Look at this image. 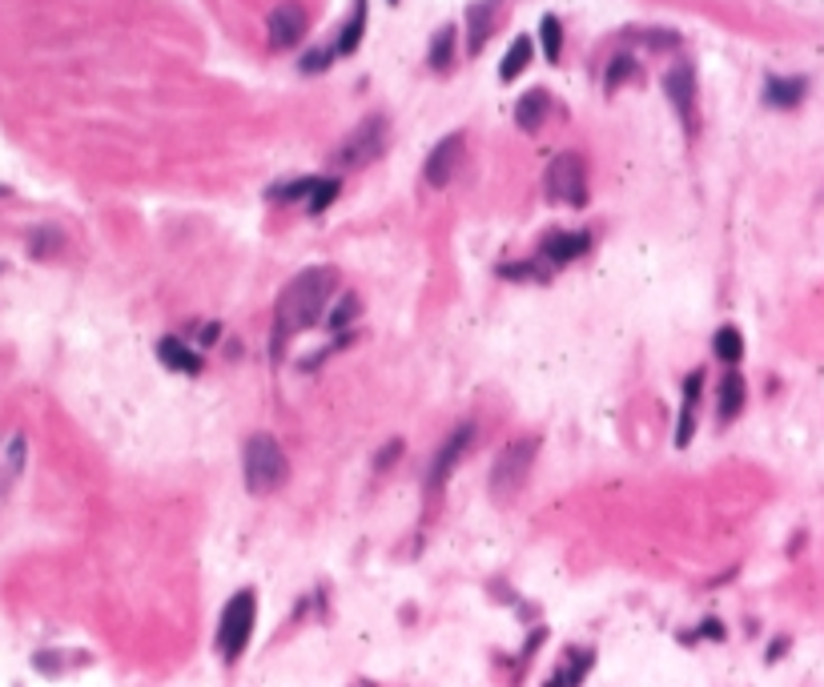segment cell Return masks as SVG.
<instances>
[{
    "label": "cell",
    "mask_w": 824,
    "mask_h": 687,
    "mask_svg": "<svg viewBox=\"0 0 824 687\" xmlns=\"http://www.w3.org/2000/svg\"><path fill=\"white\" fill-rule=\"evenodd\" d=\"M306 29H310V16H306V8L298 4V0H286V4H278L270 13V21H265V32H270V49H278V53H286V49L302 45Z\"/></svg>",
    "instance_id": "ba28073f"
},
{
    "label": "cell",
    "mask_w": 824,
    "mask_h": 687,
    "mask_svg": "<svg viewBox=\"0 0 824 687\" xmlns=\"http://www.w3.org/2000/svg\"><path fill=\"white\" fill-rule=\"evenodd\" d=\"M712 354L720 358V362H740L744 358V334L736 330V326H720L716 334H712Z\"/></svg>",
    "instance_id": "d6986e66"
},
{
    "label": "cell",
    "mask_w": 824,
    "mask_h": 687,
    "mask_svg": "<svg viewBox=\"0 0 824 687\" xmlns=\"http://www.w3.org/2000/svg\"><path fill=\"white\" fill-rule=\"evenodd\" d=\"M700 386H703V374H688L684 382V406H680V426H676V446H688L692 434H696V406H700Z\"/></svg>",
    "instance_id": "2e32d148"
},
{
    "label": "cell",
    "mask_w": 824,
    "mask_h": 687,
    "mask_svg": "<svg viewBox=\"0 0 824 687\" xmlns=\"http://www.w3.org/2000/svg\"><path fill=\"white\" fill-rule=\"evenodd\" d=\"M535 451H539L535 438H519V442H507L499 451V459H495V467H491V495H495V503H511L515 495L523 491L531 467H535Z\"/></svg>",
    "instance_id": "277c9868"
},
{
    "label": "cell",
    "mask_w": 824,
    "mask_h": 687,
    "mask_svg": "<svg viewBox=\"0 0 824 687\" xmlns=\"http://www.w3.org/2000/svg\"><path fill=\"white\" fill-rule=\"evenodd\" d=\"M744 394H748V390H744V378L740 374H728L724 378V382H720V423H732V418L736 415H740V410H744Z\"/></svg>",
    "instance_id": "ac0fdd59"
},
{
    "label": "cell",
    "mask_w": 824,
    "mask_h": 687,
    "mask_svg": "<svg viewBox=\"0 0 824 687\" xmlns=\"http://www.w3.org/2000/svg\"><path fill=\"white\" fill-rule=\"evenodd\" d=\"M386 137H390V121H386L382 113H371L363 117L354 129H350V137L338 145V153H334V161H338L342 169H363L371 165V161L382 157L386 149Z\"/></svg>",
    "instance_id": "5b68a950"
},
{
    "label": "cell",
    "mask_w": 824,
    "mask_h": 687,
    "mask_svg": "<svg viewBox=\"0 0 824 687\" xmlns=\"http://www.w3.org/2000/svg\"><path fill=\"white\" fill-rule=\"evenodd\" d=\"M338 193H342V182L338 177H318V185H314V193H310V213H322V210H330L334 201H338Z\"/></svg>",
    "instance_id": "484cf974"
},
{
    "label": "cell",
    "mask_w": 824,
    "mask_h": 687,
    "mask_svg": "<svg viewBox=\"0 0 824 687\" xmlns=\"http://www.w3.org/2000/svg\"><path fill=\"white\" fill-rule=\"evenodd\" d=\"M334 290H338V270L334 265H310V270L294 273L286 281V290L278 294V306H273V346H282L294 334L310 330L318 317H326L334 302Z\"/></svg>",
    "instance_id": "6da1fadb"
},
{
    "label": "cell",
    "mask_w": 824,
    "mask_h": 687,
    "mask_svg": "<svg viewBox=\"0 0 824 687\" xmlns=\"http://www.w3.org/2000/svg\"><path fill=\"white\" fill-rule=\"evenodd\" d=\"M314 185H318V177H298V182H286V185H273L270 189V197L273 201H310V193H314Z\"/></svg>",
    "instance_id": "83f0119b"
},
{
    "label": "cell",
    "mask_w": 824,
    "mask_h": 687,
    "mask_svg": "<svg viewBox=\"0 0 824 687\" xmlns=\"http://www.w3.org/2000/svg\"><path fill=\"white\" fill-rule=\"evenodd\" d=\"M426 61H431L434 73H446V68H451V61H454V29L451 24H443V29L431 37V57H426Z\"/></svg>",
    "instance_id": "44dd1931"
},
{
    "label": "cell",
    "mask_w": 824,
    "mask_h": 687,
    "mask_svg": "<svg viewBox=\"0 0 824 687\" xmlns=\"http://www.w3.org/2000/svg\"><path fill=\"white\" fill-rule=\"evenodd\" d=\"M499 8H503V0H475V4L467 8V49L470 53H479V49L491 40L495 21H499Z\"/></svg>",
    "instance_id": "8fae6325"
},
{
    "label": "cell",
    "mask_w": 824,
    "mask_h": 687,
    "mask_svg": "<svg viewBox=\"0 0 824 687\" xmlns=\"http://www.w3.org/2000/svg\"><path fill=\"white\" fill-rule=\"evenodd\" d=\"M462 149H467V141H462V133H451V137H443L439 145L431 149V157H426V165H423V177H426V185L431 189H446L454 182V174H459V165H462Z\"/></svg>",
    "instance_id": "30bf717a"
},
{
    "label": "cell",
    "mask_w": 824,
    "mask_h": 687,
    "mask_svg": "<svg viewBox=\"0 0 824 687\" xmlns=\"http://www.w3.org/2000/svg\"><path fill=\"white\" fill-rule=\"evenodd\" d=\"M363 32H366V0H354V16H350V21L342 24L334 53H338V57H350L358 45H363Z\"/></svg>",
    "instance_id": "e0dca14e"
},
{
    "label": "cell",
    "mask_w": 824,
    "mask_h": 687,
    "mask_svg": "<svg viewBox=\"0 0 824 687\" xmlns=\"http://www.w3.org/2000/svg\"><path fill=\"white\" fill-rule=\"evenodd\" d=\"M547 193L560 205H583L587 201V174H583L579 153H560L547 165Z\"/></svg>",
    "instance_id": "8992f818"
},
{
    "label": "cell",
    "mask_w": 824,
    "mask_h": 687,
    "mask_svg": "<svg viewBox=\"0 0 824 687\" xmlns=\"http://www.w3.org/2000/svg\"><path fill=\"white\" fill-rule=\"evenodd\" d=\"M591 250V234H551V237H543V257L551 265H568L575 262V257H583Z\"/></svg>",
    "instance_id": "5bb4252c"
},
{
    "label": "cell",
    "mask_w": 824,
    "mask_h": 687,
    "mask_svg": "<svg viewBox=\"0 0 824 687\" xmlns=\"http://www.w3.org/2000/svg\"><path fill=\"white\" fill-rule=\"evenodd\" d=\"M157 358H161V366H169V370H177V374H197L202 370V354H197L190 342L177 338V334L157 338Z\"/></svg>",
    "instance_id": "7c38bea8"
},
{
    "label": "cell",
    "mask_w": 824,
    "mask_h": 687,
    "mask_svg": "<svg viewBox=\"0 0 824 687\" xmlns=\"http://www.w3.org/2000/svg\"><path fill=\"white\" fill-rule=\"evenodd\" d=\"M640 37H643V40H648V45H651V49H672V45H676V40H680V37H676V32H664V29H643V32H640Z\"/></svg>",
    "instance_id": "4dcf8cb0"
},
{
    "label": "cell",
    "mask_w": 824,
    "mask_h": 687,
    "mask_svg": "<svg viewBox=\"0 0 824 687\" xmlns=\"http://www.w3.org/2000/svg\"><path fill=\"white\" fill-rule=\"evenodd\" d=\"M254 623H257V595L254 591H237L218 620V656L226 659V664H237L242 651L250 647Z\"/></svg>",
    "instance_id": "3957f363"
},
{
    "label": "cell",
    "mask_w": 824,
    "mask_h": 687,
    "mask_svg": "<svg viewBox=\"0 0 824 687\" xmlns=\"http://www.w3.org/2000/svg\"><path fill=\"white\" fill-rule=\"evenodd\" d=\"M591 667V651H579V656H568V664L555 672V680H547V687H579L583 672Z\"/></svg>",
    "instance_id": "cb8c5ba5"
},
{
    "label": "cell",
    "mask_w": 824,
    "mask_h": 687,
    "mask_svg": "<svg viewBox=\"0 0 824 687\" xmlns=\"http://www.w3.org/2000/svg\"><path fill=\"white\" fill-rule=\"evenodd\" d=\"M382 451H386V454H379V459H374V467H379V470H390L394 462H399V454H402V442L394 438V442H386Z\"/></svg>",
    "instance_id": "1f68e13d"
},
{
    "label": "cell",
    "mask_w": 824,
    "mask_h": 687,
    "mask_svg": "<svg viewBox=\"0 0 824 687\" xmlns=\"http://www.w3.org/2000/svg\"><path fill=\"white\" fill-rule=\"evenodd\" d=\"M809 93V81L804 76H768L764 81V105L772 109H796Z\"/></svg>",
    "instance_id": "4fadbf2b"
},
{
    "label": "cell",
    "mask_w": 824,
    "mask_h": 687,
    "mask_svg": "<svg viewBox=\"0 0 824 687\" xmlns=\"http://www.w3.org/2000/svg\"><path fill=\"white\" fill-rule=\"evenodd\" d=\"M242 470H246V491L250 495H273L290 475V462H286V451L278 446V438L257 431L250 434L246 442V454H242Z\"/></svg>",
    "instance_id": "7a4b0ae2"
},
{
    "label": "cell",
    "mask_w": 824,
    "mask_h": 687,
    "mask_svg": "<svg viewBox=\"0 0 824 687\" xmlns=\"http://www.w3.org/2000/svg\"><path fill=\"white\" fill-rule=\"evenodd\" d=\"M664 93L672 101L680 125L688 129V137L696 133V68L692 65H672L664 73Z\"/></svg>",
    "instance_id": "52a82bcc"
},
{
    "label": "cell",
    "mask_w": 824,
    "mask_h": 687,
    "mask_svg": "<svg viewBox=\"0 0 824 687\" xmlns=\"http://www.w3.org/2000/svg\"><path fill=\"white\" fill-rule=\"evenodd\" d=\"M470 446H475V426H470V423L454 426V431L443 438L439 451H434V462H431V491H439L446 478H451V470L459 467L462 459H467Z\"/></svg>",
    "instance_id": "9c48e42d"
},
{
    "label": "cell",
    "mask_w": 824,
    "mask_h": 687,
    "mask_svg": "<svg viewBox=\"0 0 824 687\" xmlns=\"http://www.w3.org/2000/svg\"><path fill=\"white\" fill-rule=\"evenodd\" d=\"M635 73H640V65H635V57L620 53V57H615V61H612V65H607V73H604V89H607V93H615V89H620L623 81H631Z\"/></svg>",
    "instance_id": "d4e9b609"
},
{
    "label": "cell",
    "mask_w": 824,
    "mask_h": 687,
    "mask_svg": "<svg viewBox=\"0 0 824 687\" xmlns=\"http://www.w3.org/2000/svg\"><path fill=\"white\" fill-rule=\"evenodd\" d=\"M531 57H535V45H531V37H515V40H511V49L503 53L499 76H503V81H515V76H519L523 68L531 65Z\"/></svg>",
    "instance_id": "ffe728a7"
},
{
    "label": "cell",
    "mask_w": 824,
    "mask_h": 687,
    "mask_svg": "<svg viewBox=\"0 0 824 687\" xmlns=\"http://www.w3.org/2000/svg\"><path fill=\"white\" fill-rule=\"evenodd\" d=\"M358 314H363V302H358L354 294H342L338 302H334L330 310H326V330H334V334H338V330H346V326L354 322Z\"/></svg>",
    "instance_id": "7402d4cb"
},
{
    "label": "cell",
    "mask_w": 824,
    "mask_h": 687,
    "mask_svg": "<svg viewBox=\"0 0 824 687\" xmlns=\"http://www.w3.org/2000/svg\"><path fill=\"white\" fill-rule=\"evenodd\" d=\"M65 245V237L57 234V229H37V234L29 237V250L32 257H49V254H57Z\"/></svg>",
    "instance_id": "f1b7e54d"
},
{
    "label": "cell",
    "mask_w": 824,
    "mask_h": 687,
    "mask_svg": "<svg viewBox=\"0 0 824 687\" xmlns=\"http://www.w3.org/2000/svg\"><path fill=\"white\" fill-rule=\"evenodd\" d=\"M539 40H543V57L547 61H560L563 57V24H560V16H551L547 13L543 21H539Z\"/></svg>",
    "instance_id": "603a6c76"
},
{
    "label": "cell",
    "mask_w": 824,
    "mask_h": 687,
    "mask_svg": "<svg viewBox=\"0 0 824 687\" xmlns=\"http://www.w3.org/2000/svg\"><path fill=\"white\" fill-rule=\"evenodd\" d=\"M547 109H551V97H547V89H527L519 101H515V125H519L523 133H535V129L543 125Z\"/></svg>",
    "instance_id": "9a60e30c"
},
{
    "label": "cell",
    "mask_w": 824,
    "mask_h": 687,
    "mask_svg": "<svg viewBox=\"0 0 824 687\" xmlns=\"http://www.w3.org/2000/svg\"><path fill=\"white\" fill-rule=\"evenodd\" d=\"M21 467H24V434H16L13 442H8V451H4V470H0V491H4V486L13 483L16 475H21Z\"/></svg>",
    "instance_id": "4316f807"
},
{
    "label": "cell",
    "mask_w": 824,
    "mask_h": 687,
    "mask_svg": "<svg viewBox=\"0 0 824 687\" xmlns=\"http://www.w3.org/2000/svg\"><path fill=\"white\" fill-rule=\"evenodd\" d=\"M334 57H338L334 49H314V53L302 57V73H322V68H330Z\"/></svg>",
    "instance_id": "f546056e"
}]
</instances>
